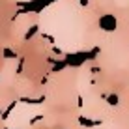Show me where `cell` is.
<instances>
[{
    "label": "cell",
    "mask_w": 129,
    "mask_h": 129,
    "mask_svg": "<svg viewBox=\"0 0 129 129\" xmlns=\"http://www.w3.org/2000/svg\"><path fill=\"white\" fill-rule=\"evenodd\" d=\"M51 2H54V0H30V2H17V6H21L17 13L13 15V21L17 19L19 15H23V13H41L45 10V6H49Z\"/></svg>",
    "instance_id": "6da1fadb"
},
{
    "label": "cell",
    "mask_w": 129,
    "mask_h": 129,
    "mask_svg": "<svg viewBox=\"0 0 129 129\" xmlns=\"http://www.w3.org/2000/svg\"><path fill=\"white\" fill-rule=\"evenodd\" d=\"M66 64L71 68H79L84 62H88V51H81V52H68L66 54Z\"/></svg>",
    "instance_id": "7a4b0ae2"
},
{
    "label": "cell",
    "mask_w": 129,
    "mask_h": 129,
    "mask_svg": "<svg viewBox=\"0 0 129 129\" xmlns=\"http://www.w3.org/2000/svg\"><path fill=\"white\" fill-rule=\"evenodd\" d=\"M116 26H118V23H116V17H114V15H103V17L99 19V28H101V30L114 32V30H116Z\"/></svg>",
    "instance_id": "3957f363"
},
{
    "label": "cell",
    "mask_w": 129,
    "mask_h": 129,
    "mask_svg": "<svg viewBox=\"0 0 129 129\" xmlns=\"http://www.w3.org/2000/svg\"><path fill=\"white\" fill-rule=\"evenodd\" d=\"M79 123L82 127H97V125H101V120H90L86 116H79Z\"/></svg>",
    "instance_id": "277c9868"
},
{
    "label": "cell",
    "mask_w": 129,
    "mask_h": 129,
    "mask_svg": "<svg viewBox=\"0 0 129 129\" xmlns=\"http://www.w3.org/2000/svg\"><path fill=\"white\" fill-rule=\"evenodd\" d=\"M45 99L47 97L45 95H41V97H21L19 99V103H24V105H41V103H45Z\"/></svg>",
    "instance_id": "5b68a950"
},
{
    "label": "cell",
    "mask_w": 129,
    "mask_h": 129,
    "mask_svg": "<svg viewBox=\"0 0 129 129\" xmlns=\"http://www.w3.org/2000/svg\"><path fill=\"white\" fill-rule=\"evenodd\" d=\"M17 103H19V101H11V103L8 105V109H6V110H4V112H2V116H0V118H2L4 122H6V120H8V118L11 116V112H13V110H15V107H17Z\"/></svg>",
    "instance_id": "8992f818"
},
{
    "label": "cell",
    "mask_w": 129,
    "mask_h": 129,
    "mask_svg": "<svg viewBox=\"0 0 129 129\" xmlns=\"http://www.w3.org/2000/svg\"><path fill=\"white\" fill-rule=\"evenodd\" d=\"M38 32H39V26L36 24V23H34V24H30V28L24 32V39H26V41H28V39H32V38H34V36L38 34Z\"/></svg>",
    "instance_id": "52a82bcc"
},
{
    "label": "cell",
    "mask_w": 129,
    "mask_h": 129,
    "mask_svg": "<svg viewBox=\"0 0 129 129\" xmlns=\"http://www.w3.org/2000/svg\"><path fill=\"white\" fill-rule=\"evenodd\" d=\"M68 68V64H66V60H56L54 66L51 68V73H58V71H64Z\"/></svg>",
    "instance_id": "ba28073f"
},
{
    "label": "cell",
    "mask_w": 129,
    "mask_h": 129,
    "mask_svg": "<svg viewBox=\"0 0 129 129\" xmlns=\"http://www.w3.org/2000/svg\"><path fill=\"white\" fill-rule=\"evenodd\" d=\"M103 99L109 103L110 107H116L118 103H120V97L116 95V94H109V95H103Z\"/></svg>",
    "instance_id": "9c48e42d"
},
{
    "label": "cell",
    "mask_w": 129,
    "mask_h": 129,
    "mask_svg": "<svg viewBox=\"0 0 129 129\" xmlns=\"http://www.w3.org/2000/svg\"><path fill=\"white\" fill-rule=\"evenodd\" d=\"M2 56H4V58H6V60H15L17 58V52L15 51H13V49H10V47H6V49H4V51H2Z\"/></svg>",
    "instance_id": "30bf717a"
},
{
    "label": "cell",
    "mask_w": 129,
    "mask_h": 129,
    "mask_svg": "<svg viewBox=\"0 0 129 129\" xmlns=\"http://www.w3.org/2000/svg\"><path fill=\"white\" fill-rule=\"evenodd\" d=\"M99 51H101L99 47L90 49V51H88V60H95V58H97V54H99Z\"/></svg>",
    "instance_id": "8fae6325"
},
{
    "label": "cell",
    "mask_w": 129,
    "mask_h": 129,
    "mask_svg": "<svg viewBox=\"0 0 129 129\" xmlns=\"http://www.w3.org/2000/svg\"><path fill=\"white\" fill-rule=\"evenodd\" d=\"M43 120V114H38V116H32L30 118V122H28V125H36L38 122H41Z\"/></svg>",
    "instance_id": "7c38bea8"
},
{
    "label": "cell",
    "mask_w": 129,
    "mask_h": 129,
    "mask_svg": "<svg viewBox=\"0 0 129 129\" xmlns=\"http://www.w3.org/2000/svg\"><path fill=\"white\" fill-rule=\"evenodd\" d=\"M23 69H24V58H19V66H17V75H21L23 73Z\"/></svg>",
    "instance_id": "4fadbf2b"
},
{
    "label": "cell",
    "mask_w": 129,
    "mask_h": 129,
    "mask_svg": "<svg viewBox=\"0 0 129 129\" xmlns=\"http://www.w3.org/2000/svg\"><path fill=\"white\" fill-rule=\"evenodd\" d=\"M41 38H45L49 43H52V47H54V38H52L51 34H41Z\"/></svg>",
    "instance_id": "5bb4252c"
},
{
    "label": "cell",
    "mask_w": 129,
    "mask_h": 129,
    "mask_svg": "<svg viewBox=\"0 0 129 129\" xmlns=\"http://www.w3.org/2000/svg\"><path fill=\"white\" fill-rule=\"evenodd\" d=\"M52 52H54L56 56H62V54H64V51H62V49H60L58 45H54V47H52Z\"/></svg>",
    "instance_id": "9a60e30c"
},
{
    "label": "cell",
    "mask_w": 129,
    "mask_h": 129,
    "mask_svg": "<svg viewBox=\"0 0 129 129\" xmlns=\"http://www.w3.org/2000/svg\"><path fill=\"white\" fill-rule=\"evenodd\" d=\"M77 105L81 107V109L84 107V99H82V95H79V97H77Z\"/></svg>",
    "instance_id": "2e32d148"
},
{
    "label": "cell",
    "mask_w": 129,
    "mask_h": 129,
    "mask_svg": "<svg viewBox=\"0 0 129 129\" xmlns=\"http://www.w3.org/2000/svg\"><path fill=\"white\" fill-rule=\"evenodd\" d=\"M79 4H81V8H86L90 4V0H79Z\"/></svg>",
    "instance_id": "e0dca14e"
},
{
    "label": "cell",
    "mask_w": 129,
    "mask_h": 129,
    "mask_svg": "<svg viewBox=\"0 0 129 129\" xmlns=\"http://www.w3.org/2000/svg\"><path fill=\"white\" fill-rule=\"evenodd\" d=\"M6 129H21V127H6Z\"/></svg>",
    "instance_id": "ac0fdd59"
},
{
    "label": "cell",
    "mask_w": 129,
    "mask_h": 129,
    "mask_svg": "<svg viewBox=\"0 0 129 129\" xmlns=\"http://www.w3.org/2000/svg\"><path fill=\"white\" fill-rule=\"evenodd\" d=\"M2 112H4V110H2V109H0V116H2Z\"/></svg>",
    "instance_id": "d6986e66"
}]
</instances>
